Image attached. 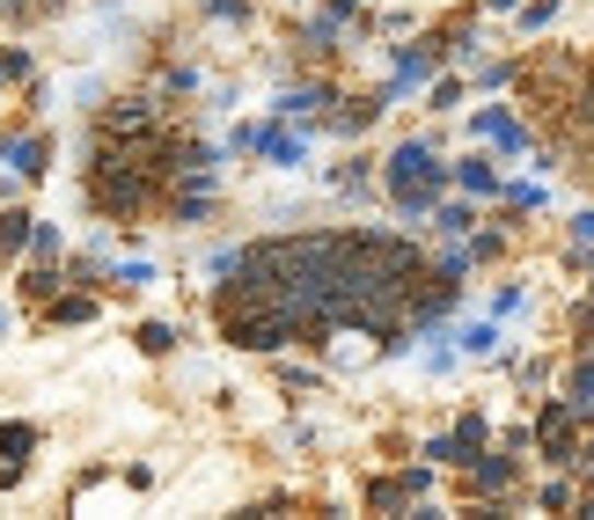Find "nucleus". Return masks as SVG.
<instances>
[{
    "label": "nucleus",
    "mask_w": 594,
    "mask_h": 520,
    "mask_svg": "<svg viewBox=\"0 0 594 520\" xmlns=\"http://www.w3.org/2000/svg\"><path fill=\"white\" fill-rule=\"evenodd\" d=\"M221 338L228 345H243V352H279L287 338H301L294 330V316H279V308H221Z\"/></svg>",
    "instance_id": "obj_1"
},
{
    "label": "nucleus",
    "mask_w": 594,
    "mask_h": 520,
    "mask_svg": "<svg viewBox=\"0 0 594 520\" xmlns=\"http://www.w3.org/2000/svg\"><path fill=\"white\" fill-rule=\"evenodd\" d=\"M441 184H447V162H433L426 140H411V147L389 154V191H441Z\"/></svg>",
    "instance_id": "obj_2"
},
{
    "label": "nucleus",
    "mask_w": 594,
    "mask_h": 520,
    "mask_svg": "<svg viewBox=\"0 0 594 520\" xmlns=\"http://www.w3.org/2000/svg\"><path fill=\"white\" fill-rule=\"evenodd\" d=\"M103 132H110V140H148V132H162V103L154 96L110 103V110H103Z\"/></svg>",
    "instance_id": "obj_3"
},
{
    "label": "nucleus",
    "mask_w": 594,
    "mask_h": 520,
    "mask_svg": "<svg viewBox=\"0 0 594 520\" xmlns=\"http://www.w3.org/2000/svg\"><path fill=\"white\" fill-rule=\"evenodd\" d=\"M477 454H485V418H463L455 433H441V440H426V462H463V470H470Z\"/></svg>",
    "instance_id": "obj_4"
},
{
    "label": "nucleus",
    "mask_w": 594,
    "mask_h": 520,
    "mask_svg": "<svg viewBox=\"0 0 594 520\" xmlns=\"http://www.w3.org/2000/svg\"><path fill=\"white\" fill-rule=\"evenodd\" d=\"M536 447H544L550 462H580V433H572V411H566V403H550L544 418H536Z\"/></svg>",
    "instance_id": "obj_5"
},
{
    "label": "nucleus",
    "mask_w": 594,
    "mask_h": 520,
    "mask_svg": "<svg viewBox=\"0 0 594 520\" xmlns=\"http://www.w3.org/2000/svg\"><path fill=\"white\" fill-rule=\"evenodd\" d=\"M470 476H477V492H485V498H499V492H514V476H521V462H514V447H499V454H477V462H470Z\"/></svg>",
    "instance_id": "obj_6"
},
{
    "label": "nucleus",
    "mask_w": 594,
    "mask_h": 520,
    "mask_svg": "<svg viewBox=\"0 0 594 520\" xmlns=\"http://www.w3.org/2000/svg\"><path fill=\"white\" fill-rule=\"evenodd\" d=\"M235 147H257L265 162H279V169H294V162H301V140H294V132H272V125H265V132H243Z\"/></svg>",
    "instance_id": "obj_7"
},
{
    "label": "nucleus",
    "mask_w": 594,
    "mask_h": 520,
    "mask_svg": "<svg viewBox=\"0 0 594 520\" xmlns=\"http://www.w3.org/2000/svg\"><path fill=\"white\" fill-rule=\"evenodd\" d=\"M477 132H485L492 147H506V154H521V147H528V125H521V118H506V110H485V118H477Z\"/></svg>",
    "instance_id": "obj_8"
},
{
    "label": "nucleus",
    "mask_w": 594,
    "mask_h": 520,
    "mask_svg": "<svg viewBox=\"0 0 594 520\" xmlns=\"http://www.w3.org/2000/svg\"><path fill=\"white\" fill-rule=\"evenodd\" d=\"M30 447H37V433H30V425H0V454H8V462H0V484H15V476H23V454Z\"/></svg>",
    "instance_id": "obj_9"
},
{
    "label": "nucleus",
    "mask_w": 594,
    "mask_h": 520,
    "mask_svg": "<svg viewBox=\"0 0 594 520\" xmlns=\"http://www.w3.org/2000/svg\"><path fill=\"white\" fill-rule=\"evenodd\" d=\"M426 74H433V51H404V59H396V74H389V96H404V88H419Z\"/></svg>",
    "instance_id": "obj_10"
},
{
    "label": "nucleus",
    "mask_w": 594,
    "mask_h": 520,
    "mask_svg": "<svg viewBox=\"0 0 594 520\" xmlns=\"http://www.w3.org/2000/svg\"><path fill=\"white\" fill-rule=\"evenodd\" d=\"M455 184H463V191H470V199H485V191H499L492 162H455Z\"/></svg>",
    "instance_id": "obj_11"
},
{
    "label": "nucleus",
    "mask_w": 594,
    "mask_h": 520,
    "mask_svg": "<svg viewBox=\"0 0 594 520\" xmlns=\"http://www.w3.org/2000/svg\"><path fill=\"white\" fill-rule=\"evenodd\" d=\"M572 411H580V418H594V352L572 367Z\"/></svg>",
    "instance_id": "obj_12"
},
{
    "label": "nucleus",
    "mask_w": 594,
    "mask_h": 520,
    "mask_svg": "<svg viewBox=\"0 0 594 520\" xmlns=\"http://www.w3.org/2000/svg\"><path fill=\"white\" fill-rule=\"evenodd\" d=\"M8 162H15L23 176H45V140H15V147H8Z\"/></svg>",
    "instance_id": "obj_13"
},
{
    "label": "nucleus",
    "mask_w": 594,
    "mask_h": 520,
    "mask_svg": "<svg viewBox=\"0 0 594 520\" xmlns=\"http://www.w3.org/2000/svg\"><path fill=\"white\" fill-rule=\"evenodd\" d=\"M368 506H374V513H404V484H396V476L368 484Z\"/></svg>",
    "instance_id": "obj_14"
},
{
    "label": "nucleus",
    "mask_w": 594,
    "mask_h": 520,
    "mask_svg": "<svg viewBox=\"0 0 594 520\" xmlns=\"http://www.w3.org/2000/svg\"><path fill=\"white\" fill-rule=\"evenodd\" d=\"M470 221H477L470 205H433V227H441V235H463Z\"/></svg>",
    "instance_id": "obj_15"
},
{
    "label": "nucleus",
    "mask_w": 594,
    "mask_h": 520,
    "mask_svg": "<svg viewBox=\"0 0 594 520\" xmlns=\"http://www.w3.org/2000/svg\"><path fill=\"white\" fill-rule=\"evenodd\" d=\"M89 316H96V300H81V294L51 300V322H89Z\"/></svg>",
    "instance_id": "obj_16"
},
{
    "label": "nucleus",
    "mask_w": 594,
    "mask_h": 520,
    "mask_svg": "<svg viewBox=\"0 0 594 520\" xmlns=\"http://www.w3.org/2000/svg\"><path fill=\"white\" fill-rule=\"evenodd\" d=\"M30 243V213H0V249H23Z\"/></svg>",
    "instance_id": "obj_17"
},
{
    "label": "nucleus",
    "mask_w": 594,
    "mask_h": 520,
    "mask_svg": "<svg viewBox=\"0 0 594 520\" xmlns=\"http://www.w3.org/2000/svg\"><path fill=\"white\" fill-rule=\"evenodd\" d=\"M23 294H30V300H45V294H59V272H51V264H30V279H23Z\"/></svg>",
    "instance_id": "obj_18"
},
{
    "label": "nucleus",
    "mask_w": 594,
    "mask_h": 520,
    "mask_svg": "<svg viewBox=\"0 0 594 520\" xmlns=\"http://www.w3.org/2000/svg\"><path fill=\"white\" fill-rule=\"evenodd\" d=\"M396 205H404V213H433V205H441V191H389Z\"/></svg>",
    "instance_id": "obj_19"
},
{
    "label": "nucleus",
    "mask_w": 594,
    "mask_h": 520,
    "mask_svg": "<svg viewBox=\"0 0 594 520\" xmlns=\"http://www.w3.org/2000/svg\"><path fill=\"white\" fill-rule=\"evenodd\" d=\"M170 345H176L170 322H148V330H140V352H170Z\"/></svg>",
    "instance_id": "obj_20"
},
{
    "label": "nucleus",
    "mask_w": 594,
    "mask_h": 520,
    "mask_svg": "<svg viewBox=\"0 0 594 520\" xmlns=\"http://www.w3.org/2000/svg\"><path fill=\"white\" fill-rule=\"evenodd\" d=\"M316 103H330V96H323V88H301V96H287V103H279V110H287V118H308Z\"/></svg>",
    "instance_id": "obj_21"
},
{
    "label": "nucleus",
    "mask_w": 594,
    "mask_h": 520,
    "mask_svg": "<svg viewBox=\"0 0 594 520\" xmlns=\"http://www.w3.org/2000/svg\"><path fill=\"white\" fill-rule=\"evenodd\" d=\"M396 484H404V498H426V492H433V470H426V462H419V470H404V476H396Z\"/></svg>",
    "instance_id": "obj_22"
},
{
    "label": "nucleus",
    "mask_w": 594,
    "mask_h": 520,
    "mask_svg": "<svg viewBox=\"0 0 594 520\" xmlns=\"http://www.w3.org/2000/svg\"><path fill=\"white\" fill-rule=\"evenodd\" d=\"M374 118V103H352V110H338V118H330V125H338V132H360V125H368Z\"/></svg>",
    "instance_id": "obj_23"
},
{
    "label": "nucleus",
    "mask_w": 594,
    "mask_h": 520,
    "mask_svg": "<svg viewBox=\"0 0 594 520\" xmlns=\"http://www.w3.org/2000/svg\"><path fill=\"white\" fill-rule=\"evenodd\" d=\"M447 103H463V81H455V74L433 81V110H447Z\"/></svg>",
    "instance_id": "obj_24"
},
{
    "label": "nucleus",
    "mask_w": 594,
    "mask_h": 520,
    "mask_svg": "<svg viewBox=\"0 0 594 520\" xmlns=\"http://www.w3.org/2000/svg\"><path fill=\"white\" fill-rule=\"evenodd\" d=\"M30 74V59H23V51H8V59H0V88H8V81H23Z\"/></svg>",
    "instance_id": "obj_25"
},
{
    "label": "nucleus",
    "mask_w": 594,
    "mask_h": 520,
    "mask_svg": "<svg viewBox=\"0 0 594 520\" xmlns=\"http://www.w3.org/2000/svg\"><path fill=\"white\" fill-rule=\"evenodd\" d=\"M206 8H213V15H243V0H206Z\"/></svg>",
    "instance_id": "obj_26"
},
{
    "label": "nucleus",
    "mask_w": 594,
    "mask_h": 520,
    "mask_svg": "<svg viewBox=\"0 0 594 520\" xmlns=\"http://www.w3.org/2000/svg\"><path fill=\"white\" fill-rule=\"evenodd\" d=\"M492 8H514V0H492Z\"/></svg>",
    "instance_id": "obj_27"
}]
</instances>
